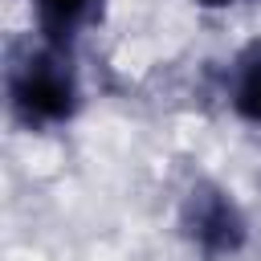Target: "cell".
Masks as SVG:
<instances>
[{
    "instance_id": "cell-1",
    "label": "cell",
    "mask_w": 261,
    "mask_h": 261,
    "mask_svg": "<svg viewBox=\"0 0 261 261\" xmlns=\"http://www.w3.org/2000/svg\"><path fill=\"white\" fill-rule=\"evenodd\" d=\"M8 102H12V114L29 130L69 122L73 110H77V77H73V65H69L65 49L45 41V45L24 49L20 57H12Z\"/></svg>"
},
{
    "instance_id": "cell-2",
    "label": "cell",
    "mask_w": 261,
    "mask_h": 261,
    "mask_svg": "<svg viewBox=\"0 0 261 261\" xmlns=\"http://www.w3.org/2000/svg\"><path fill=\"white\" fill-rule=\"evenodd\" d=\"M179 220H184V232L196 245V253L208 261H224V257L241 253V245H245V216H241L237 200L216 184H196L184 200Z\"/></svg>"
},
{
    "instance_id": "cell-3",
    "label": "cell",
    "mask_w": 261,
    "mask_h": 261,
    "mask_svg": "<svg viewBox=\"0 0 261 261\" xmlns=\"http://www.w3.org/2000/svg\"><path fill=\"white\" fill-rule=\"evenodd\" d=\"M102 4L106 0H33V12H37V29L45 33V41L65 49L82 29H90L102 16Z\"/></svg>"
},
{
    "instance_id": "cell-4",
    "label": "cell",
    "mask_w": 261,
    "mask_h": 261,
    "mask_svg": "<svg viewBox=\"0 0 261 261\" xmlns=\"http://www.w3.org/2000/svg\"><path fill=\"white\" fill-rule=\"evenodd\" d=\"M228 94H232V110H237L245 122L261 126V41H249V45L237 53Z\"/></svg>"
},
{
    "instance_id": "cell-5",
    "label": "cell",
    "mask_w": 261,
    "mask_h": 261,
    "mask_svg": "<svg viewBox=\"0 0 261 261\" xmlns=\"http://www.w3.org/2000/svg\"><path fill=\"white\" fill-rule=\"evenodd\" d=\"M196 4H204V8H224V4H232V0H196Z\"/></svg>"
}]
</instances>
